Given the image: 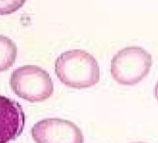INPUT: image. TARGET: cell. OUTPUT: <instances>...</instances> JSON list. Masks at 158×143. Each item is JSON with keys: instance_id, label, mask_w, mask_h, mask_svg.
Instances as JSON below:
<instances>
[{"instance_id": "cell-1", "label": "cell", "mask_w": 158, "mask_h": 143, "mask_svg": "<svg viewBox=\"0 0 158 143\" xmlns=\"http://www.w3.org/2000/svg\"><path fill=\"white\" fill-rule=\"evenodd\" d=\"M55 72L61 83L76 89L94 87L100 80L98 61L92 54L81 49L61 53L56 60Z\"/></svg>"}, {"instance_id": "cell-2", "label": "cell", "mask_w": 158, "mask_h": 143, "mask_svg": "<svg viewBox=\"0 0 158 143\" xmlns=\"http://www.w3.org/2000/svg\"><path fill=\"white\" fill-rule=\"evenodd\" d=\"M152 55L144 48L131 46L120 49L111 60V75L119 85L131 87L143 81L150 73Z\"/></svg>"}, {"instance_id": "cell-3", "label": "cell", "mask_w": 158, "mask_h": 143, "mask_svg": "<svg viewBox=\"0 0 158 143\" xmlns=\"http://www.w3.org/2000/svg\"><path fill=\"white\" fill-rule=\"evenodd\" d=\"M9 85L19 98L29 102H41L54 93V83L50 74L36 65L17 68L10 76Z\"/></svg>"}, {"instance_id": "cell-4", "label": "cell", "mask_w": 158, "mask_h": 143, "mask_svg": "<svg viewBox=\"0 0 158 143\" xmlns=\"http://www.w3.org/2000/svg\"><path fill=\"white\" fill-rule=\"evenodd\" d=\"M36 143H83L81 130L72 122L60 118H47L36 123L31 130Z\"/></svg>"}, {"instance_id": "cell-5", "label": "cell", "mask_w": 158, "mask_h": 143, "mask_svg": "<svg viewBox=\"0 0 158 143\" xmlns=\"http://www.w3.org/2000/svg\"><path fill=\"white\" fill-rule=\"evenodd\" d=\"M25 127V114L19 103L0 95V143L19 138Z\"/></svg>"}, {"instance_id": "cell-6", "label": "cell", "mask_w": 158, "mask_h": 143, "mask_svg": "<svg viewBox=\"0 0 158 143\" xmlns=\"http://www.w3.org/2000/svg\"><path fill=\"white\" fill-rule=\"evenodd\" d=\"M16 44L7 36L0 34V72L11 68L17 59Z\"/></svg>"}, {"instance_id": "cell-7", "label": "cell", "mask_w": 158, "mask_h": 143, "mask_svg": "<svg viewBox=\"0 0 158 143\" xmlns=\"http://www.w3.org/2000/svg\"><path fill=\"white\" fill-rule=\"evenodd\" d=\"M26 0H0V15H8L23 7Z\"/></svg>"}, {"instance_id": "cell-8", "label": "cell", "mask_w": 158, "mask_h": 143, "mask_svg": "<svg viewBox=\"0 0 158 143\" xmlns=\"http://www.w3.org/2000/svg\"><path fill=\"white\" fill-rule=\"evenodd\" d=\"M155 96L156 98V100L158 101V81L156 84V87H155Z\"/></svg>"}, {"instance_id": "cell-9", "label": "cell", "mask_w": 158, "mask_h": 143, "mask_svg": "<svg viewBox=\"0 0 158 143\" xmlns=\"http://www.w3.org/2000/svg\"><path fill=\"white\" fill-rule=\"evenodd\" d=\"M131 143H146V142H143V141H137V142H131Z\"/></svg>"}]
</instances>
